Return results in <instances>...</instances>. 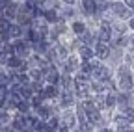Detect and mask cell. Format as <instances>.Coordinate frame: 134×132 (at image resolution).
Masks as SVG:
<instances>
[{"mask_svg": "<svg viewBox=\"0 0 134 132\" xmlns=\"http://www.w3.org/2000/svg\"><path fill=\"white\" fill-rule=\"evenodd\" d=\"M37 113L41 115V117H47V115H48V108H45V106H39V110H37Z\"/></svg>", "mask_w": 134, "mask_h": 132, "instance_id": "30", "label": "cell"}, {"mask_svg": "<svg viewBox=\"0 0 134 132\" xmlns=\"http://www.w3.org/2000/svg\"><path fill=\"white\" fill-rule=\"evenodd\" d=\"M48 127H50V128H56V127H58V119L52 117V119H50V123H48Z\"/></svg>", "mask_w": 134, "mask_h": 132, "instance_id": "32", "label": "cell"}, {"mask_svg": "<svg viewBox=\"0 0 134 132\" xmlns=\"http://www.w3.org/2000/svg\"><path fill=\"white\" fill-rule=\"evenodd\" d=\"M117 102V97H114V95H106V106L110 108V106H114Z\"/></svg>", "mask_w": 134, "mask_h": 132, "instance_id": "26", "label": "cell"}, {"mask_svg": "<svg viewBox=\"0 0 134 132\" xmlns=\"http://www.w3.org/2000/svg\"><path fill=\"white\" fill-rule=\"evenodd\" d=\"M45 93H47V97H54V95L58 93V89L54 88V84H50V86H48V88L45 89Z\"/></svg>", "mask_w": 134, "mask_h": 132, "instance_id": "25", "label": "cell"}, {"mask_svg": "<svg viewBox=\"0 0 134 132\" xmlns=\"http://www.w3.org/2000/svg\"><path fill=\"white\" fill-rule=\"evenodd\" d=\"M129 99H130L129 95H119V97H117V102H119V104H121V106L125 108V106L129 104Z\"/></svg>", "mask_w": 134, "mask_h": 132, "instance_id": "24", "label": "cell"}, {"mask_svg": "<svg viewBox=\"0 0 134 132\" xmlns=\"http://www.w3.org/2000/svg\"><path fill=\"white\" fill-rule=\"evenodd\" d=\"M123 113H125V117L129 121H134V110L132 108H123Z\"/></svg>", "mask_w": 134, "mask_h": 132, "instance_id": "23", "label": "cell"}, {"mask_svg": "<svg viewBox=\"0 0 134 132\" xmlns=\"http://www.w3.org/2000/svg\"><path fill=\"white\" fill-rule=\"evenodd\" d=\"M104 8H108L106 2H103V0H95V11H104Z\"/></svg>", "mask_w": 134, "mask_h": 132, "instance_id": "22", "label": "cell"}, {"mask_svg": "<svg viewBox=\"0 0 134 132\" xmlns=\"http://www.w3.org/2000/svg\"><path fill=\"white\" fill-rule=\"evenodd\" d=\"M130 28L134 30V19H130Z\"/></svg>", "mask_w": 134, "mask_h": 132, "instance_id": "36", "label": "cell"}, {"mask_svg": "<svg viewBox=\"0 0 134 132\" xmlns=\"http://www.w3.org/2000/svg\"><path fill=\"white\" fill-rule=\"evenodd\" d=\"M8 84H9V76H8L6 73H0V86H2V88H8Z\"/></svg>", "mask_w": 134, "mask_h": 132, "instance_id": "21", "label": "cell"}, {"mask_svg": "<svg viewBox=\"0 0 134 132\" xmlns=\"http://www.w3.org/2000/svg\"><path fill=\"white\" fill-rule=\"evenodd\" d=\"M17 108H19L21 112H26V110H28V102L24 101V99H21V101H19V104H17Z\"/></svg>", "mask_w": 134, "mask_h": 132, "instance_id": "29", "label": "cell"}, {"mask_svg": "<svg viewBox=\"0 0 134 132\" xmlns=\"http://www.w3.org/2000/svg\"><path fill=\"white\" fill-rule=\"evenodd\" d=\"M63 121H65V127H63L62 130H65V128H73V127H75V117H73L71 113H65V119H63Z\"/></svg>", "mask_w": 134, "mask_h": 132, "instance_id": "15", "label": "cell"}, {"mask_svg": "<svg viewBox=\"0 0 134 132\" xmlns=\"http://www.w3.org/2000/svg\"><path fill=\"white\" fill-rule=\"evenodd\" d=\"M26 125H28V123H26V115H24V117H21V115H19V117L13 121V128H15V130H23Z\"/></svg>", "mask_w": 134, "mask_h": 132, "instance_id": "9", "label": "cell"}, {"mask_svg": "<svg viewBox=\"0 0 134 132\" xmlns=\"http://www.w3.org/2000/svg\"><path fill=\"white\" fill-rule=\"evenodd\" d=\"M115 123L119 127V130H130V125H129L127 117H115Z\"/></svg>", "mask_w": 134, "mask_h": 132, "instance_id": "10", "label": "cell"}, {"mask_svg": "<svg viewBox=\"0 0 134 132\" xmlns=\"http://www.w3.org/2000/svg\"><path fill=\"white\" fill-rule=\"evenodd\" d=\"M4 13L8 15V17H15V15H17V4H13V2L6 4L4 6Z\"/></svg>", "mask_w": 134, "mask_h": 132, "instance_id": "8", "label": "cell"}, {"mask_svg": "<svg viewBox=\"0 0 134 132\" xmlns=\"http://www.w3.org/2000/svg\"><path fill=\"white\" fill-rule=\"evenodd\" d=\"M63 65H65V73H73L78 67V60L76 58H69V60L63 61Z\"/></svg>", "mask_w": 134, "mask_h": 132, "instance_id": "6", "label": "cell"}, {"mask_svg": "<svg viewBox=\"0 0 134 132\" xmlns=\"http://www.w3.org/2000/svg\"><path fill=\"white\" fill-rule=\"evenodd\" d=\"M6 63L9 65V67H21V65H23V63H21V60L17 58V56H9Z\"/></svg>", "mask_w": 134, "mask_h": 132, "instance_id": "16", "label": "cell"}, {"mask_svg": "<svg viewBox=\"0 0 134 132\" xmlns=\"http://www.w3.org/2000/svg\"><path fill=\"white\" fill-rule=\"evenodd\" d=\"M112 9H114V13L117 17H121V19H129L132 15V9H129L125 4H112Z\"/></svg>", "mask_w": 134, "mask_h": 132, "instance_id": "2", "label": "cell"}, {"mask_svg": "<svg viewBox=\"0 0 134 132\" xmlns=\"http://www.w3.org/2000/svg\"><path fill=\"white\" fill-rule=\"evenodd\" d=\"M73 30H75V34H84V24L82 22H75L73 24Z\"/></svg>", "mask_w": 134, "mask_h": 132, "instance_id": "27", "label": "cell"}, {"mask_svg": "<svg viewBox=\"0 0 134 132\" xmlns=\"http://www.w3.org/2000/svg\"><path fill=\"white\" fill-rule=\"evenodd\" d=\"M45 74H47V80H48V84H56V80H58V73L50 67V69H45Z\"/></svg>", "mask_w": 134, "mask_h": 132, "instance_id": "7", "label": "cell"}, {"mask_svg": "<svg viewBox=\"0 0 134 132\" xmlns=\"http://www.w3.org/2000/svg\"><path fill=\"white\" fill-rule=\"evenodd\" d=\"M84 43H86V45H91V43H93L91 34H84Z\"/></svg>", "mask_w": 134, "mask_h": 132, "instance_id": "31", "label": "cell"}, {"mask_svg": "<svg viewBox=\"0 0 134 132\" xmlns=\"http://www.w3.org/2000/svg\"><path fill=\"white\" fill-rule=\"evenodd\" d=\"M95 102H97V106H99V108H104V106H106V97L99 93V95H97V99H95Z\"/></svg>", "mask_w": 134, "mask_h": 132, "instance_id": "17", "label": "cell"}, {"mask_svg": "<svg viewBox=\"0 0 134 132\" xmlns=\"http://www.w3.org/2000/svg\"><path fill=\"white\" fill-rule=\"evenodd\" d=\"M123 2H125V4H127L130 9H134V0H123Z\"/></svg>", "mask_w": 134, "mask_h": 132, "instance_id": "33", "label": "cell"}, {"mask_svg": "<svg viewBox=\"0 0 134 132\" xmlns=\"http://www.w3.org/2000/svg\"><path fill=\"white\" fill-rule=\"evenodd\" d=\"M4 106H6V97L0 95V108H4Z\"/></svg>", "mask_w": 134, "mask_h": 132, "instance_id": "34", "label": "cell"}, {"mask_svg": "<svg viewBox=\"0 0 134 132\" xmlns=\"http://www.w3.org/2000/svg\"><path fill=\"white\" fill-rule=\"evenodd\" d=\"M63 2H67V4H73V2H75V0H63Z\"/></svg>", "mask_w": 134, "mask_h": 132, "instance_id": "37", "label": "cell"}, {"mask_svg": "<svg viewBox=\"0 0 134 132\" xmlns=\"http://www.w3.org/2000/svg\"><path fill=\"white\" fill-rule=\"evenodd\" d=\"M4 119H8V113L4 110H0V121H4Z\"/></svg>", "mask_w": 134, "mask_h": 132, "instance_id": "35", "label": "cell"}, {"mask_svg": "<svg viewBox=\"0 0 134 132\" xmlns=\"http://www.w3.org/2000/svg\"><path fill=\"white\" fill-rule=\"evenodd\" d=\"M54 52L58 54V60H60V61H65V54H67V50H65L63 47H58V48H56Z\"/></svg>", "mask_w": 134, "mask_h": 132, "instance_id": "19", "label": "cell"}, {"mask_svg": "<svg viewBox=\"0 0 134 132\" xmlns=\"http://www.w3.org/2000/svg\"><path fill=\"white\" fill-rule=\"evenodd\" d=\"M84 9H86L88 15L95 13V0H84Z\"/></svg>", "mask_w": 134, "mask_h": 132, "instance_id": "12", "label": "cell"}, {"mask_svg": "<svg viewBox=\"0 0 134 132\" xmlns=\"http://www.w3.org/2000/svg\"><path fill=\"white\" fill-rule=\"evenodd\" d=\"M132 82H134V80H132Z\"/></svg>", "mask_w": 134, "mask_h": 132, "instance_id": "38", "label": "cell"}, {"mask_svg": "<svg viewBox=\"0 0 134 132\" xmlns=\"http://www.w3.org/2000/svg\"><path fill=\"white\" fill-rule=\"evenodd\" d=\"M119 86L127 91V89H130L132 86H134V82H132V78H130V73L123 67L121 71H119Z\"/></svg>", "mask_w": 134, "mask_h": 132, "instance_id": "1", "label": "cell"}, {"mask_svg": "<svg viewBox=\"0 0 134 132\" xmlns=\"http://www.w3.org/2000/svg\"><path fill=\"white\" fill-rule=\"evenodd\" d=\"M108 69L106 67H103V65H95V69H93V76L97 78V80H106L108 78Z\"/></svg>", "mask_w": 134, "mask_h": 132, "instance_id": "4", "label": "cell"}, {"mask_svg": "<svg viewBox=\"0 0 134 132\" xmlns=\"http://www.w3.org/2000/svg\"><path fill=\"white\" fill-rule=\"evenodd\" d=\"M45 17H47V21H50V22H56V11L54 9H50V11H45Z\"/></svg>", "mask_w": 134, "mask_h": 132, "instance_id": "20", "label": "cell"}, {"mask_svg": "<svg viewBox=\"0 0 134 132\" xmlns=\"http://www.w3.org/2000/svg\"><path fill=\"white\" fill-rule=\"evenodd\" d=\"M110 32H112V28H110V22H103V24H100V34H99V37H100V41H108L110 39Z\"/></svg>", "mask_w": 134, "mask_h": 132, "instance_id": "5", "label": "cell"}, {"mask_svg": "<svg viewBox=\"0 0 134 132\" xmlns=\"http://www.w3.org/2000/svg\"><path fill=\"white\" fill-rule=\"evenodd\" d=\"M8 34L13 36V37H17V36H21V28H19V26H15V24H11L9 30H8Z\"/></svg>", "mask_w": 134, "mask_h": 132, "instance_id": "18", "label": "cell"}, {"mask_svg": "<svg viewBox=\"0 0 134 132\" xmlns=\"http://www.w3.org/2000/svg\"><path fill=\"white\" fill-rule=\"evenodd\" d=\"M26 52H28V48H26V45L24 43H15V54L17 56H26Z\"/></svg>", "mask_w": 134, "mask_h": 132, "instance_id": "11", "label": "cell"}, {"mask_svg": "<svg viewBox=\"0 0 134 132\" xmlns=\"http://www.w3.org/2000/svg\"><path fill=\"white\" fill-rule=\"evenodd\" d=\"M91 56H93L91 48H88V47H82V48H80V58H82V60H91Z\"/></svg>", "mask_w": 134, "mask_h": 132, "instance_id": "14", "label": "cell"}, {"mask_svg": "<svg viewBox=\"0 0 134 132\" xmlns=\"http://www.w3.org/2000/svg\"><path fill=\"white\" fill-rule=\"evenodd\" d=\"M62 86H63L65 89H67V88H69V86H71V78H69V76H67V74H63V76H62Z\"/></svg>", "mask_w": 134, "mask_h": 132, "instance_id": "28", "label": "cell"}, {"mask_svg": "<svg viewBox=\"0 0 134 132\" xmlns=\"http://www.w3.org/2000/svg\"><path fill=\"white\" fill-rule=\"evenodd\" d=\"M71 104H73V95L63 91V95H62V106H71Z\"/></svg>", "mask_w": 134, "mask_h": 132, "instance_id": "13", "label": "cell"}, {"mask_svg": "<svg viewBox=\"0 0 134 132\" xmlns=\"http://www.w3.org/2000/svg\"><path fill=\"white\" fill-rule=\"evenodd\" d=\"M95 52H97V56H99L100 60H104V58H108V54H110V48H108V45H106L104 41H100V43H97Z\"/></svg>", "mask_w": 134, "mask_h": 132, "instance_id": "3", "label": "cell"}]
</instances>
